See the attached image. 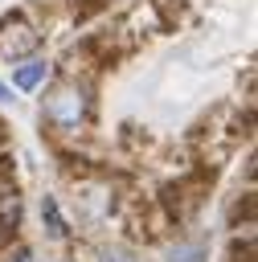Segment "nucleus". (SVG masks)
I'll list each match as a JSON object with an SVG mask.
<instances>
[{"label":"nucleus","mask_w":258,"mask_h":262,"mask_svg":"<svg viewBox=\"0 0 258 262\" xmlns=\"http://www.w3.org/2000/svg\"><path fill=\"white\" fill-rule=\"evenodd\" d=\"M94 115V94L86 78H57L45 94H41V119L49 131L57 135H78Z\"/></svg>","instance_id":"obj_1"},{"label":"nucleus","mask_w":258,"mask_h":262,"mask_svg":"<svg viewBox=\"0 0 258 262\" xmlns=\"http://www.w3.org/2000/svg\"><path fill=\"white\" fill-rule=\"evenodd\" d=\"M37 49H41V29L33 20H25V16L0 20V57L4 61H20V57H29Z\"/></svg>","instance_id":"obj_2"},{"label":"nucleus","mask_w":258,"mask_h":262,"mask_svg":"<svg viewBox=\"0 0 258 262\" xmlns=\"http://www.w3.org/2000/svg\"><path fill=\"white\" fill-rule=\"evenodd\" d=\"M49 78H53V61H49L45 53H29V57L12 61V82H8V86L33 94V90H45Z\"/></svg>","instance_id":"obj_3"},{"label":"nucleus","mask_w":258,"mask_h":262,"mask_svg":"<svg viewBox=\"0 0 258 262\" xmlns=\"http://www.w3.org/2000/svg\"><path fill=\"white\" fill-rule=\"evenodd\" d=\"M20 225H25V196L12 180H0V233L16 237Z\"/></svg>","instance_id":"obj_4"},{"label":"nucleus","mask_w":258,"mask_h":262,"mask_svg":"<svg viewBox=\"0 0 258 262\" xmlns=\"http://www.w3.org/2000/svg\"><path fill=\"white\" fill-rule=\"evenodd\" d=\"M41 229H45L49 242H70V233H74L66 213H61V201L53 192H41Z\"/></svg>","instance_id":"obj_5"},{"label":"nucleus","mask_w":258,"mask_h":262,"mask_svg":"<svg viewBox=\"0 0 258 262\" xmlns=\"http://www.w3.org/2000/svg\"><path fill=\"white\" fill-rule=\"evenodd\" d=\"M164 262H209V242L205 237H176L164 250Z\"/></svg>","instance_id":"obj_6"},{"label":"nucleus","mask_w":258,"mask_h":262,"mask_svg":"<svg viewBox=\"0 0 258 262\" xmlns=\"http://www.w3.org/2000/svg\"><path fill=\"white\" fill-rule=\"evenodd\" d=\"M184 4H188V0H152V12H156L164 25H176V16L184 12Z\"/></svg>","instance_id":"obj_7"},{"label":"nucleus","mask_w":258,"mask_h":262,"mask_svg":"<svg viewBox=\"0 0 258 262\" xmlns=\"http://www.w3.org/2000/svg\"><path fill=\"white\" fill-rule=\"evenodd\" d=\"M0 262H33V250L25 242H4L0 246Z\"/></svg>","instance_id":"obj_8"},{"label":"nucleus","mask_w":258,"mask_h":262,"mask_svg":"<svg viewBox=\"0 0 258 262\" xmlns=\"http://www.w3.org/2000/svg\"><path fill=\"white\" fill-rule=\"evenodd\" d=\"M98 262H139L131 246H102L98 250Z\"/></svg>","instance_id":"obj_9"},{"label":"nucleus","mask_w":258,"mask_h":262,"mask_svg":"<svg viewBox=\"0 0 258 262\" xmlns=\"http://www.w3.org/2000/svg\"><path fill=\"white\" fill-rule=\"evenodd\" d=\"M12 98H16V94H12V86H8V82H0V106H4V102H12Z\"/></svg>","instance_id":"obj_10"},{"label":"nucleus","mask_w":258,"mask_h":262,"mask_svg":"<svg viewBox=\"0 0 258 262\" xmlns=\"http://www.w3.org/2000/svg\"><path fill=\"white\" fill-rule=\"evenodd\" d=\"M53 262H74V258H53Z\"/></svg>","instance_id":"obj_11"}]
</instances>
